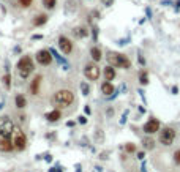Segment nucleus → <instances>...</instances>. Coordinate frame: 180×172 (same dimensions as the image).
<instances>
[{
  "mask_svg": "<svg viewBox=\"0 0 180 172\" xmlns=\"http://www.w3.org/2000/svg\"><path fill=\"white\" fill-rule=\"evenodd\" d=\"M46 22H47V16H46V14H40V16H36L35 19H33V24H35L36 27L44 25Z\"/></svg>",
  "mask_w": 180,
  "mask_h": 172,
  "instance_id": "nucleus-19",
  "label": "nucleus"
},
{
  "mask_svg": "<svg viewBox=\"0 0 180 172\" xmlns=\"http://www.w3.org/2000/svg\"><path fill=\"white\" fill-rule=\"evenodd\" d=\"M108 62H109V65H112L114 68L128 70L131 66L130 59L127 56H123V54H117V52H109L108 54Z\"/></svg>",
  "mask_w": 180,
  "mask_h": 172,
  "instance_id": "nucleus-2",
  "label": "nucleus"
},
{
  "mask_svg": "<svg viewBox=\"0 0 180 172\" xmlns=\"http://www.w3.org/2000/svg\"><path fill=\"white\" fill-rule=\"evenodd\" d=\"M14 126H16V125L13 123V120L9 119L8 115L0 117V130H2L3 133H6V134H13Z\"/></svg>",
  "mask_w": 180,
  "mask_h": 172,
  "instance_id": "nucleus-9",
  "label": "nucleus"
},
{
  "mask_svg": "<svg viewBox=\"0 0 180 172\" xmlns=\"http://www.w3.org/2000/svg\"><path fill=\"white\" fill-rule=\"evenodd\" d=\"M17 70H19V76H21L22 79H27L28 76H30V73L33 71V62H32V59L28 56L21 57L19 62H17Z\"/></svg>",
  "mask_w": 180,
  "mask_h": 172,
  "instance_id": "nucleus-4",
  "label": "nucleus"
},
{
  "mask_svg": "<svg viewBox=\"0 0 180 172\" xmlns=\"http://www.w3.org/2000/svg\"><path fill=\"white\" fill-rule=\"evenodd\" d=\"M114 90H116V88H114V85L111 84V81H104V82L101 84V92H103L104 95H106V96L112 95V93H114Z\"/></svg>",
  "mask_w": 180,
  "mask_h": 172,
  "instance_id": "nucleus-12",
  "label": "nucleus"
},
{
  "mask_svg": "<svg viewBox=\"0 0 180 172\" xmlns=\"http://www.w3.org/2000/svg\"><path fill=\"white\" fill-rule=\"evenodd\" d=\"M127 152H130V153L136 152V147H134V144H127Z\"/></svg>",
  "mask_w": 180,
  "mask_h": 172,
  "instance_id": "nucleus-26",
  "label": "nucleus"
},
{
  "mask_svg": "<svg viewBox=\"0 0 180 172\" xmlns=\"http://www.w3.org/2000/svg\"><path fill=\"white\" fill-rule=\"evenodd\" d=\"M92 30H93V40L97 41V38H98V29H97V27H93Z\"/></svg>",
  "mask_w": 180,
  "mask_h": 172,
  "instance_id": "nucleus-30",
  "label": "nucleus"
},
{
  "mask_svg": "<svg viewBox=\"0 0 180 172\" xmlns=\"http://www.w3.org/2000/svg\"><path fill=\"white\" fill-rule=\"evenodd\" d=\"M46 119L49 120V122H57L59 119H62V112H60L59 109H54V111H51V112L46 114Z\"/></svg>",
  "mask_w": 180,
  "mask_h": 172,
  "instance_id": "nucleus-15",
  "label": "nucleus"
},
{
  "mask_svg": "<svg viewBox=\"0 0 180 172\" xmlns=\"http://www.w3.org/2000/svg\"><path fill=\"white\" fill-rule=\"evenodd\" d=\"M76 172H82V169H81V164H76Z\"/></svg>",
  "mask_w": 180,
  "mask_h": 172,
  "instance_id": "nucleus-37",
  "label": "nucleus"
},
{
  "mask_svg": "<svg viewBox=\"0 0 180 172\" xmlns=\"http://www.w3.org/2000/svg\"><path fill=\"white\" fill-rule=\"evenodd\" d=\"M14 145H13V141H11V134H6L0 130V152H13Z\"/></svg>",
  "mask_w": 180,
  "mask_h": 172,
  "instance_id": "nucleus-5",
  "label": "nucleus"
},
{
  "mask_svg": "<svg viewBox=\"0 0 180 172\" xmlns=\"http://www.w3.org/2000/svg\"><path fill=\"white\" fill-rule=\"evenodd\" d=\"M160 142L163 144V145H171V144L174 142V139H175V131H174V128H164V130H161L160 131Z\"/></svg>",
  "mask_w": 180,
  "mask_h": 172,
  "instance_id": "nucleus-6",
  "label": "nucleus"
},
{
  "mask_svg": "<svg viewBox=\"0 0 180 172\" xmlns=\"http://www.w3.org/2000/svg\"><path fill=\"white\" fill-rule=\"evenodd\" d=\"M144 156H145V155H144L142 152H141V153H138V158H139V159H144Z\"/></svg>",
  "mask_w": 180,
  "mask_h": 172,
  "instance_id": "nucleus-36",
  "label": "nucleus"
},
{
  "mask_svg": "<svg viewBox=\"0 0 180 172\" xmlns=\"http://www.w3.org/2000/svg\"><path fill=\"white\" fill-rule=\"evenodd\" d=\"M11 141H13L14 150L22 152V150L25 149V145H27V136H25V133L21 130V126H14L13 134H11Z\"/></svg>",
  "mask_w": 180,
  "mask_h": 172,
  "instance_id": "nucleus-3",
  "label": "nucleus"
},
{
  "mask_svg": "<svg viewBox=\"0 0 180 172\" xmlns=\"http://www.w3.org/2000/svg\"><path fill=\"white\" fill-rule=\"evenodd\" d=\"M52 54L49 49H41V51H38L36 52V63H40V65L43 66H47V65H51V62H52Z\"/></svg>",
  "mask_w": 180,
  "mask_h": 172,
  "instance_id": "nucleus-8",
  "label": "nucleus"
},
{
  "mask_svg": "<svg viewBox=\"0 0 180 172\" xmlns=\"http://www.w3.org/2000/svg\"><path fill=\"white\" fill-rule=\"evenodd\" d=\"M19 5L24 6V8H28L32 5V0H19Z\"/></svg>",
  "mask_w": 180,
  "mask_h": 172,
  "instance_id": "nucleus-25",
  "label": "nucleus"
},
{
  "mask_svg": "<svg viewBox=\"0 0 180 172\" xmlns=\"http://www.w3.org/2000/svg\"><path fill=\"white\" fill-rule=\"evenodd\" d=\"M40 82H41V76H36V77L32 81V85H30V92H32V95H36V93H38Z\"/></svg>",
  "mask_w": 180,
  "mask_h": 172,
  "instance_id": "nucleus-17",
  "label": "nucleus"
},
{
  "mask_svg": "<svg viewBox=\"0 0 180 172\" xmlns=\"http://www.w3.org/2000/svg\"><path fill=\"white\" fill-rule=\"evenodd\" d=\"M57 167H59V166H54V167H51V169H49V172H57Z\"/></svg>",
  "mask_w": 180,
  "mask_h": 172,
  "instance_id": "nucleus-38",
  "label": "nucleus"
},
{
  "mask_svg": "<svg viewBox=\"0 0 180 172\" xmlns=\"http://www.w3.org/2000/svg\"><path fill=\"white\" fill-rule=\"evenodd\" d=\"M139 63H141V65H144V63H145V60H144V57H142V56H139Z\"/></svg>",
  "mask_w": 180,
  "mask_h": 172,
  "instance_id": "nucleus-35",
  "label": "nucleus"
},
{
  "mask_svg": "<svg viewBox=\"0 0 180 172\" xmlns=\"http://www.w3.org/2000/svg\"><path fill=\"white\" fill-rule=\"evenodd\" d=\"M74 101V95L71 90H66V88H62L59 92H55L54 98H52V103L59 107H68L71 106Z\"/></svg>",
  "mask_w": 180,
  "mask_h": 172,
  "instance_id": "nucleus-1",
  "label": "nucleus"
},
{
  "mask_svg": "<svg viewBox=\"0 0 180 172\" xmlns=\"http://www.w3.org/2000/svg\"><path fill=\"white\" fill-rule=\"evenodd\" d=\"M57 172H63V169H60V167H57Z\"/></svg>",
  "mask_w": 180,
  "mask_h": 172,
  "instance_id": "nucleus-39",
  "label": "nucleus"
},
{
  "mask_svg": "<svg viewBox=\"0 0 180 172\" xmlns=\"http://www.w3.org/2000/svg\"><path fill=\"white\" fill-rule=\"evenodd\" d=\"M144 131H145L147 134H153V133L160 131V122H158V120H155V119L149 120V122L144 125Z\"/></svg>",
  "mask_w": 180,
  "mask_h": 172,
  "instance_id": "nucleus-11",
  "label": "nucleus"
},
{
  "mask_svg": "<svg viewBox=\"0 0 180 172\" xmlns=\"http://www.w3.org/2000/svg\"><path fill=\"white\" fill-rule=\"evenodd\" d=\"M84 74L89 81H97L100 77V68L97 63H87L84 66Z\"/></svg>",
  "mask_w": 180,
  "mask_h": 172,
  "instance_id": "nucleus-7",
  "label": "nucleus"
},
{
  "mask_svg": "<svg viewBox=\"0 0 180 172\" xmlns=\"http://www.w3.org/2000/svg\"><path fill=\"white\" fill-rule=\"evenodd\" d=\"M81 92H82L84 96H87L90 93V87L87 85V82H81Z\"/></svg>",
  "mask_w": 180,
  "mask_h": 172,
  "instance_id": "nucleus-22",
  "label": "nucleus"
},
{
  "mask_svg": "<svg viewBox=\"0 0 180 172\" xmlns=\"http://www.w3.org/2000/svg\"><path fill=\"white\" fill-rule=\"evenodd\" d=\"M73 35H74V38H78V40H81V38H85L89 35V30L85 29V27H76V29H73Z\"/></svg>",
  "mask_w": 180,
  "mask_h": 172,
  "instance_id": "nucleus-13",
  "label": "nucleus"
},
{
  "mask_svg": "<svg viewBox=\"0 0 180 172\" xmlns=\"http://www.w3.org/2000/svg\"><path fill=\"white\" fill-rule=\"evenodd\" d=\"M14 103H16V107H19V109H24L25 104H27V99H25L24 95H16Z\"/></svg>",
  "mask_w": 180,
  "mask_h": 172,
  "instance_id": "nucleus-18",
  "label": "nucleus"
},
{
  "mask_svg": "<svg viewBox=\"0 0 180 172\" xmlns=\"http://www.w3.org/2000/svg\"><path fill=\"white\" fill-rule=\"evenodd\" d=\"M90 56H92V59H93L95 62H100V60L103 59L101 49H100V48H97V46H93V48L90 49Z\"/></svg>",
  "mask_w": 180,
  "mask_h": 172,
  "instance_id": "nucleus-16",
  "label": "nucleus"
},
{
  "mask_svg": "<svg viewBox=\"0 0 180 172\" xmlns=\"http://www.w3.org/2000/svg\"><path fill=\"white\" fill-rule=\"evenodd\" d=\"M139 82H141L142 85L149 84V76H147V73H144V71H142V73L139 74Z\"/></svg>",
  "mask_w": 180,
  "mask_h": 172,
  "instance_id": "nucleus-23",
  "label": "nucleus"
},
{
  "mask_svg": "<svg viewBox=\"0 0 180 172\" xmlns=\"http://www.w3.org/2000/svg\"><path fill=\"white\" fill-rule=\"evenodd\" d=\"M44 161H46V163H51V161H52V156H51V155H44Z\"/></svg>",
  "mask_w": 180,
  "mask_h": 172,
  "instance_id": "nucleus-32",
  "label": "nucleus"
},
{
  "mask_svg": "<svg viewBox=\"0 0 180 172\" xmlns=\"http://www.w3.org/2000/svg\"><path fill=\"white\" fill-rule=\"evenodd\" d=\"M59 48L65 56H68V54H71V51H73V43L62 35V37H59Z\"/></svg>",
  "mask_w": 180,
  "mask_h": 172,
  "instance_id": "nucleus-10",
  "label": "nucleus"
},
{
  "mask_svg": "<svg viewBox=\"0 0 180 172\" xmlns=\"http://www.w3.org/2000/svg\"><path fill=\"white\" fill-rule=\"evenodd\" d=\"M114 77H116V68H114L112 65H108L106 68H104V79L114 81Z\"/></svg>",
  "mask_w": 180,
  "mask_h": 172,
  "instance_id": "nucleus-14",
  "label": "nucleus"
},
{
  "mask_svg": "<svg viewBox=\"0 0 180 172\" xmlns=\"http://www.w3.org/2000/svg\"><path fill=\"white\" fill-rule=\"evenodd\" d=\"M174 161L177 163V164H180V150H177V152L174 153Z\"/></svg>",
  "mask_w": 180,
  "mask_h": 172,
  "instance_id": "nucleus-27",
  "label": "nucleus"
},
{
  "mask_svg": "<svg viewBox=\"0 0 180 172\" xmlns=\"http://www.w3.org/2000/svg\"><path fill=\"white\" fill-rule=\"evenodd\" d=\"M3 85L6 90L11 88V76H9V73H5V76H3Z\"/></svg>",
  "mask_w": 180,
  "mask_h": 172,
  "instance_id": "nucleus-21",
  "label": "nucleus"
},
{
  "mask_svg": "<svg viewBox=\"0 0 180 172\" xmlns=\"http://www.w3.org/2000/svg\"><path fill=\"white\" fill-rule=\"evenodd\" d=\"M43 5H44V8H47V10H52V8L55 6V0H43Z\"/></svg>",
  "mask_w": 180,
  "mask_h": 172,
  "instance_id": "nucleus-24",
  "label": "nucleus"
},
{
  "mask_svg": "<svg viewBox=\"0 0 180 172\" xmlns=\"http://www.w3.org/2000/svg\"><path fill=\"white\" fill-rule=\"evenodd\" d=\"M84 112H85V114H87V115H89V114H90L92 111H90V107H89V106H85V107H84Z\"/></svg>",
  "mask_w": 180,
  "mask_h": 172,
  "instance_id": "nucleus-34",
  "label": "nucleus"
},
{
  "mask_svg": "<svg viewBox=\"0 0 180 172\" xmlns=\"http://www.w3.org/2000/svg\"><path fill=\"white\" fill-rule=\"evenodd\" d=\"M78 122H79L81 125H85V123H87V117H84V115H79V117H78Z\"/></svg>",
  "mask_w": 180,
  "mask_h": 172,
  "instance_id": "nucleus-28",
  "label": "nucleus"
},
{
  "mask_svg": "<svg viewBox=\"0 0 180 172\" xmlns=\"http://www.w3.org/2000/svg\"><path fill=\"white\" fill-rule=\"evenodd\" d=\"M76 123H74V120H68V122H66V126H70V128H71V126H74Z\"/></svg>",
  "mask_w": 180,
  "mask_h": 172,
  "instance_id": "nucleus-33",
  "label": "nucleus"
},
{
  "mask_svg": "<svg viewBox=\"0 0 180 172\" xmlns=\"http://www.w3.org/2000/svg\"><path fill=\"white\" fill-rule=\"evenodd\" d=\"M142 145H144L145 150H153V147H155V141L150 139V138H145L144 141H142Z\"/></svg>",
  "mask_w": 180,
  "mask_h": 172,
  "instance_id": "nucleus-20",
  "label": "nucleus"
},
{
  "mask_svg": "<svg viewBox=\"0 0 180 172\" xmlns=\"http://www.w3.org/2000/svg\"><path fill=\"white\" fill-rule=\"evenodd\" d=\"M101 3H103L104 6H111V5L114 3V0H101Z\"/></svg>",
  "mask_w": 180,
  "mask_h": 172,
  "instance_id": "nucleus-29",
  "label": "nucleus"
},
{
  "mask_svg": "<svg viewBox=\"0 0 180 172\" xmlns=\"http://www.w3.org/2000/svg\"><path fill=\"white\" fill-rule=\"evenodd\" d=\"M43 38V35H32V40L35 41V40H41Z\"/></svg>",
  "mask_w": 180,
  "mask_h": 172,
  "instance_id": "nucleus-31",
  "label": "nucleus"
}]
</instances>
